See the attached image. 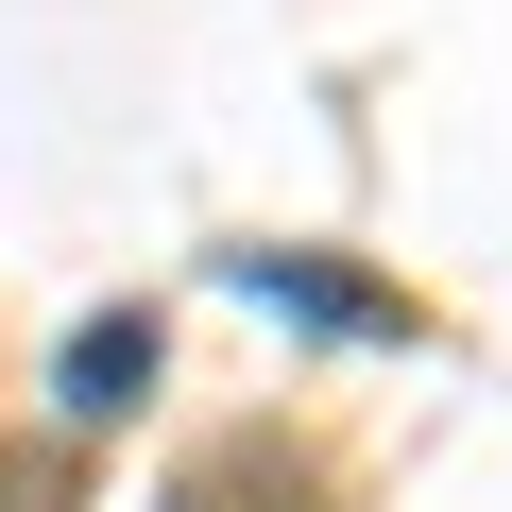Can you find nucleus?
<instances>
[{
  "instance_id": "obj_1",
  "label": "nucleus",
  "mask_w": 512,
  "mask_h": 512,
  "mask_svg": "<svg viewBox=\"0 0 512 512\" xmlns=\"http://www.w3.org/2000/svg\"><path fill=\"white\" fill-rule=\"evenodd\" d=\"M154 512H342V495H325V461H308V444L222 427V444H188V461H171V495H154Z\"/></svg>"
},
{
  "instance_id": "obj_2",
  "label": "nucleus",
  "mask_w": 512,
  "mask_h": 512,
  "mask_svg": "<svg viewBox=\"0 0 512 512\" xmlns=\"http://www.w3.org/2000/svg\"><path fill=\"white\" fill-rule=\"evenodd\" d=\"M222 274H239L256 308L325 325V342H410V291H393V274H342V256H222Z\"/></svg>"
},
{
  "instance_id": "obj_3",
  "label": "nucleus",
  "mask_w": 512,
  "mask_h": 512,
  "mask_svg": "<svg viewBox=\"0 0 512 512\" xmlns=\"http://www.w3.org/2000/svg\"><path fill=\"white\" fill-rule=\"evenodd\" d=\"M154 393V308H103V325H69V376H52V410L69 427H120Z\"/></svg>"
},
{
  "instance_id": "obj_4",
  "label": "nucleus",
  "mask_w": 512,
  "mask_h": 512,
  "mask_svg": "<svg viewBox=\"0 0 512 512\" xmlns=\"http://www.w3.org/2000/svg\"><path fill=\"white\" fill-rule=\"evenodd\" d=\"M0 512H69V444H18V461H0Z\"/></svg>"
}]
</instances>
